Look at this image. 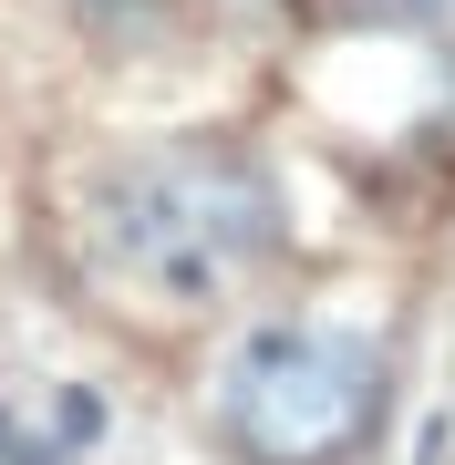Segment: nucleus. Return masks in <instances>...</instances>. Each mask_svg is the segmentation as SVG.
I'll list each match as a JSON object with an SVG mask.
<instances>
[{
  "label": "nucleus",
  "mask_w": 455,
  "mask_h": 465,
  "mask_svg": "<svg viewBox=\"0 0 455 465\" xmlns=\"http://www.w3.org/2000/svg\"><path fill=\"white\" fill-rule=\"evenodd\" d=\"M73 11H84V21H104V32H135V21H155L166 0H73Z\"/></svg>",
  "instance_id": "20e7f679"
},
{
  "label": "nucleus",
  "mask_w": 455,
  "mask_h": 465,
  "mask_svg": "<svg viewBox=\"0 0 455 465\" xmlns=\"http://www.w3.org/2000/svg\"><path fill=\"white\" fill-rule=\"evenodd\" d=\"M0 434H11V424H0Z\"/></svg>",
  "instance_id": "39448f33"
},
{
  "label": "nucleus",
  "mask_w": 455,
  "mask_h": 465,
  "mask_svg": "<svg viewBox=\"0 0 455 465\" xmlns=\"http://www.w3.org/2000/svg\"><path fill=\"white\" fill-rule=\"evenodd\" d=\"M290 11H301L311 32H424L455 0H290Z\"/></svg>",
  "instance_id": "7ed1b4c3"
},
{
  "label": "nucleus",
  "mask_w": 455,
  "mask_h": 465,
  "mask_svg": "<svg viewBox=\"0 0 455 465\" xmlns=\"http://www.w3.org/2000/svg\"><path fill=\"white\" fill-rule=\"evenodd\" d=\"M393 362L352 331H311V321H270L238 341L218 424L249 465H362V445L383 434Z\"/></svg>",
  "instance_id": "f03ea898"
},
{
  "label": "nucleus",
  "mask_w": 455,
  "mask_h": 465,
  "mask_svg": "<svg viewBox=\"0 0 455 465\" xmlns=\"http://www.w3.org/2000/svg\"><path fill=\"white\" fill-rule=\"evenodd\" d=\"M94 238L145 300L207 311L249 269L280 259L290 207H280V176L238 134H166V145H145V155L114 166V186L94 207Z\"/></svg>",
  "instance_id": "f257e3e1"
}]
</instances>
